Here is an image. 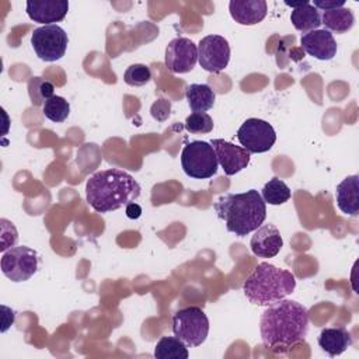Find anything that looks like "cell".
Returning a JSON list of instances; mask_svg holds the SVG:
<instances>
[{
    "label": "cell",
    "instance_id": "cell-10",
    "mask_svg": "<svg viewBox=\"0 0 359 359\" xmlns=\"http://www.w3.org/2000/svg\"><path fill=\"white\" fill-rule=\"evenodd\" d=\"M198 60L203 70L219 73L230 62V45L222 35H208L198 43Z\"/></svg>",
    "mask_w": 359,
    "mask_h": 359
},
{
    "label": "cell",
    "instance_id": "cell-24",
    "mask_svg": "<svg viewBox=\"0 0 359 359\" xmlns=\"http://www.w3.org/2000/svg\"><path fill=\"white\" fill-rule=\"evenodd\" d=\"M42 111L45 118H48L52 122H63L67 119L70 114V105L69 102L60 97V95H53L52 98L46 100L45 104L42 105Z\"/></svg>",
    "mask_w": 359,
    "mask_h": 359
},
{
    "label": "cell",
    "instance_id": "cell-23",
    "mask_svg": "<svg viewBox=\"0 0 359 359\" xmlns=\"http://www.w3.org/2000/svg\"><path fill=\"white\" fill-rule=\"evenodd\" d=\"M261 196L265 203L282 205L290 199L292 192H290V188L282 180L273 177L264 185L261 191Z\"/></svg>",
    "mask_w": 359,
    "mask_h": 359
},
{
    "label": "cell",
    "instance_id": "cell-17",
    "mask_svg": "<svg viewBox=\"0 0 359 359\" xmlns=\"http://www.w3.org/2000/svg\"><path fill=\"white\" fill-rule=\"evenodd\" d=\"M335 199L339 210L349 216H356L359 212V177L349 175L344 178L335 191Z\"/></svg>",
    "mask_w": 359,
    "mask_h": 359
},
{
    "label": "cell",
    "instance_id": "cell-1",
    "mask_svg": "<svg viewBox=\"0 0 359 359\" xmlns=\"http://www.w3.org/2000/svg\"><path fill=\"white\" fill-rule=\"evenodd\" d=\"M259 331L265 348L273 353H287L306 339L309 311L296 300H278L264 310Z\"/></svg>",
    "mask_w": 359,
    "mask_h": 359
},
{
    "label": "cell",
    "instance_id": "cell-7",
    "mask_svg": "<svg viewBox=\"0 0 359 359\" xmlns=\"http://www.w3.org/2000/svg\"><path fill=\"white\" fill-rule=\"evenodd\" d=\"M69 38L57 24L42 25L32 31L31 45L36 56L43 62H56L65 56Z\"/></svg>",
    "mask_w": 359,
    "mask_h": 359
},
{
    "label": "cell",
    "instance_id": "cell-18",
    "mask_svg": "<svg viewBox=\"0 0 359 359\" xmlns=\"http://www.w3.org/2000/svg\"><path fill=\"white\" fill-rule=\"evenodd\" d=\"M353 344L351 332L344 327L324 328L318 335L320 348L331 358L341 355Z\"/></svg>",
    "mask_w": 359,
    "mask_h": 359
},
{
    "label": "cell",
    "instance_id": "cell-13",
    "mask_svg": "<svg viewBox=\"0 0 359 359\" xmlns=\"http://www.w3.org/2000/svg\"><path fill=\"white\" fill-rule=\"evenodd\" d=\"M302 48L310 56L318 60H331L337 55V42L327 29H313L300 38Z\"/></svg>",
    "mask_w": 359,
    "mask_h": 359
},
{
    "label": "cell",
    "instance_id": "cell-22",
    "mask_svg": "<svg viewBox=\"0 0 359 359\" xmlns=\"http://www.w3.org/2000/svg\"><path fill=\"white\" fill-rule=\"evenodd\" d=\"M187 345L174 337H161L154 346V358L157 359H188Z\"/></svg>",
    "mask_w": 359,
    "mask_h": 359
},
{
    "label": "cell",
    "instance_id": "cell-19",
    "mask_svg": "<svg viewBox=\"0 0 359 359\" xmlns=\"http://www.w3.org/2000/svg\"><path fill=\"white\" fill-rule=\"evenodd\" d=\"M187 101L189 108L194 112H206L209 111L216 100V94L215 91L210 88V86L208 84H189L187 87V93H185Z\"/></svg>",
    "mask_w": 359,
    "mask_h": 359
},
{
    "label": "cell",
    "instance_id": "cell-15",
    "mask_svg": "<svg viewBox=\"0 0 359 359\" xmlns=\"http://www.w3.org/2000/svg\"><path fill=\"white\" fill-rule=\"evenodd\" d=\"M250 247L254 255L261 258L275 257L283 247L280 231L273 224H261L251 237Z\"/></svg>",
    "mask_w": 359,
    "mask_h": 359
},
{
    "label": "cell",
    "instance_id": "cell-16",
    "mask_svg": "<svg viewBox=\"0 0 359 359\" xmlns=\"http://www.w3.org/2000/svg\"><path fill=\"white\" fill-rule=\"evenodd\" d=\"M231 18L241 25H255L266 17L265 0H231L229 3Z\"/></svg>",
    "mask_w": 359,
    "mask_h": 359
},
{
    "label": "cell",
    "instance_id": "cell-25",
    "mask_svg": "<svg viewBox=\"0 0 359 359\" xmlns=\"http://www.w3.org/2000/svg\"><path fill=\"white\" fill-rule=\"evenodd\" d=\"M53 91H55L53 84L41 77H32L28 81V95L34 105H43L46 100L55 95Z\"/></svg>",
    "mask_w": 359,
    "mask_h": 359
},
{
    "label": "cell",
    "instance_id": "cell-28",
    "mask_svg": "<svg viewBox=\"0 0 359 359\" xmlns=\"http://www.w3.org/2000/svg\"><path fill=\"white\" fill-rule=\"evenodd\" d=\"M170 111H171V104L168 100L165 98H158L150 108L151 116L160 122L165 121L170 116Z\"/></svg>",
    "mask_w": 359,
    "mask_h": 359
},
{
    "label": "cell",
    "instance_id": "cell-26",
    "mask_svg": "<svg viewBox=\"0 0 359 359\" xmlns=\"http://www.w3.org/2000/svg\"><path fill=\"white\" fill-rule=\"evenodd\" d=\"M123 80L128 86H132V87L144 86L151 80L150 67L142 63L130 65L123 73Z\"/></svg>",
    "mask_w": 359,
    "mask_h": 359
},
{
    "label": "cell",
    "instance_id": "cell-27",
    "mask_svg": "<svg viewBox=\"0 0 359 359\" xmlns=\"http://www.w3.org/2000/svg\"><path fill=\"white\" fill-rule=\"evenodd\" d=\"M185 129L189 133H209L213 129V121L206 112H194L187 116Z\"/></svg>",
    "mask_w": 359,
    "mask_h": 359
},
{
    "label": "cell",
    "instance_id": "cell-3",
    "mask_svg": "<svg viewBox=\"0 0 359 359\" xmlns=\"http://www.w3.org/2000/svg\"><path fill=\"white\" fill-rule=\"evenodd\" d=\"M213 208L217 217L224 222L227 231L237 237L255 231L266 217V203L257 189L222 195Z\"/></svg>",
    "mask_w": 359,
    "mask_h": 359
},
{
    "label": "cell",
    "instance_id": "cell-14",
    "mask_svg": "<svg viewBox=\"0 0 359 359\" xmlns=\"http://www.w3.org/2000/svg\"><path fill=\"white\" fill-rule=\"evenodd\" d=\"M69 11L67 0H28L27 14L28 17L43 25L62 21Z\"/></svg>",
    "mask_w": 359,
    "mask_h": 359
},
{
    "label": "cell",
    "instance_id": "cell-5",
    "mask_svg": "<svg viewBox=\"0 0 359 359\" xmlns=\"http://www.w3.org/2000/svg\"><path fill=\"white\" fill-rule=\"evenodd\" d=\"M172 332L187 346H199L209 334L208 316L196 306L180 309L172 316Z\"/></svg>",
    "mask_w": 359,
    "mask_h": 359
},
{
    "label": "cell",
    "instance_id": "cell-4",
    "mask_svg": "<svg viewBox=\"0 0 359 359\" xmlns=\"http://www.w3.org/2000/svg\"><path fill=\"white\" fill-rule=\"evenodd\" d=\"M296 287L294 275L269 262H261L243 285V292L250 303L269 306L289 296Z\"/></svg>",
    "mask_w": 359,
    "mask_h": 359
},
{
    "label": "cell",
    "instance_id": "cell-30",
    "mask_svg": "<svg viewBox=\"0 0 359 359\" xmlns=\"http://www.w3.org/2000/svg\"><path fill=\"white\" fill-rule=\"evenodd\" d=\"M125 213H126V216H128L129 219L135 220V219H139V217L142 216V208H140V205H139V203H136V202H130V203H128V205H126V208H125Z\"/></svg>",
    "mask_w": 359,
    "mask_h": 359
},
{
    "label": "cell",
    "instance_id": "cell-29",
    "mask_svg": "<svg viewBox=\"0 0 359 359\" xmlns=\"http://www.w3.org/2000/svg\"><path fill=\"white\" fill-rule=\"evenodd\" d=\"M313 6L316 8H321L323 11L327 10H335L345 6V0H314Z\"/></svg>",
    "mask_w": 359,
    "mask_h": 359
},
{
    "label": "cell",
    "instance_id": "cell-9",
    "mask_svg": "<svg viewBox=\"0 0 359 359\" xmlns=\"http://www.w3.org/2000/svg\"><path fill=\"white\" fill-rule=\"evenodd\" d=\"M237 139L250 154L265 153L276 142V133L271 123L258 118H248L237 130Z\"/></svg>",
    "mask_w": 359,
    "mask_h": 359
},
{
    "label": "cell",
    "instance_id": "cell-11",
    "mask_svg": "<svg viewBox=\"0 0 359 359\" xmlns=\"http://www.w3.org/2000/svg\"><path fill=\"white\" fill-rule=\"evenodd\" d=\"M198 62V46L188 38L178 36L170 41L165 48L164 63L172 73H188Z\"/></svg>",
    "mask_w": 359,
    "mask_h": 359
},
{
    "label": "cell",
    "instance_id": "cell-2",
    "mask_svg": "<svg viewBox=\"0 0 359 359\" xmlns=\"http://www.w3.org/2000/svg\"><path fill=\"white\" fill-rule=\"evenodd\" d=\"M139 182L126 171L108 168L94 172L86 184V199L98 213L118 210L140 196Z\"/></svg>",
    "mask_w": 359,
    "mask_h": 359
},
{
    "label": "cell",
    "instance_id": "cell-8",
    "mask_svg": "<svg viewBox=\"0 0 359 359\" xmlns=\"http://www.w3.org/2000/svg\"><path fill=\"white\" fill-rule=\"evenodd\" d=\"M38 252L27 245L11 247L1 255V272L11 282H25L38 271Z\"/></svg>",
    "mask_w": 359,
    "mask_h": 359
},
{
    "label": "cell",
    "instance_id": "cell-20",
    "mask_svg": "<svg viewBox=\"0 0 359 359\" xmlns=\"http://www.w3.org/2000/svg\"><path fill=\"white\" fill-rule=\"evenodd\" d=\"M290 21L297 31L310 32L313 29H318L321 25V15L311 3L306 1L303 6L292 10Z\"/></svg>",
    "mask_w": 359,
    "mask_h": 359
},
{
    "label": "cell",
    "instance_id": "cell-6",
    "mask_svg": "<svg viewBox=\"0 0 359 359\" xmlns=\"http://www.w3.org/2000/svg\"><path fill=\"white\" fill-rule=\"evenodd\" d=\"M181 165L188 177L206 180L217 172L219 163L210 143L194 140L184 146L181 151Z\"/></svg>",
    "mask_w": 359,
    "mask_h": 359
},
{
    "label": "cell",
    "instance_id": "cell-12",
    "mask_svg": "<svg viewBox=\"0 0 359 359\" xmlns=\"http://www.w3.org/2000/svg\"><path fill=\"white\" fill-rule=\"evenodd\" d=\"M210 144L226 175H234L248 165L250 153L244 147L236 146L224 139H212Z\"/></svg>",
    "mask_w": 359,
    "mask_h": 359
},
{
    "label": "cell",
    "instance_id": "cell-21",
    "mask_svg": "<svg viewBox=\"0 0 359 359\" xmlns=\"http://www.w3.org/2000/svg\"><path fill=\"white\" fill-rule=\"evenodd\" d=\"M353 22H355L353 13L346 7L323 11V15H321V24H324L325 29L330 32L331 31L337 34L348 32L353 27Z\"/></svg>",
    "mask_w": 359,
    "mask_h": 359
}]
</instances>
